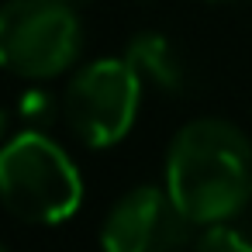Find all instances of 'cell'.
Listing matches in <instances>:
<instances>
[{"instance_id":"obj_5","label":"cell","mask_w":252,"mask_h":252,"mask_svg":"<svg viewBox=\"0 0 252 252\" xmlns=\"http://www.w3.org/2000/svg\"><path fill=\"white\" fill-rule=\"evenodd\" d=\"M190 218L166 187H131L100 224L104 252H180L190 242Z\"/></svg>"},{"instance_id":"obj_12","label":"cell","mask_w":252,"mask_h":252,"mask_svg":"<svg viewBox=\"0 0 252 252\" xmlns=\"http://www.w3.org/2000/svg\"><path fill=\"white\" fill-rule=\"evenodd\" d=\"M211 4H214V0H211Z\"/></svg>"},{"instance_id":"obj_6","label":"cell","mask_w":252,"mask_h":252,"mask_svg":"<svg viewBox=\"0 0 252 252\" xmlns=\"http://www.w3.org/2000/svg\"><path fill=\"white\" fill-rule=\"evenodd\" d=\"M125 59L131 63V69L142 76V83H152L162 94H180L187 87V66L183 56L176 52V45L162 35V32H138L128 49Z\"/></svg>"},{"instance_id":"obj_3","label":"cell","mask_w":252,"mask_h":252,"mask_svg":"<svg viewBox=\"0 0 252 252\" xmlns=\"http://www.w3.org/2000/svg\"><path fill=\"white\" fill-rule=\"evenodd\" d=\"M83 49L80 11L63 0H7L0 4V69L21 80L66 73Z\"/></svg>"},{"instance_id":"obj_2","label":"cell","mask_w":252,"mask_h":252,"mask_svg":"<svg viewBox=\"0 0 252 252\" xmlns=\"http://www.w3.org/2000/svg\"><path fill=\"white\" fill-rule=\"evenodd\" d=\"M0 200L32 224H63L83 204V176L69 152L38 128L0 145Z\"/></svg>"},{"instance_id":"obj_1","label":"cell","mask_w":252,"mask_h":252,"mask_svg":"<svg viewBox=\"0 0 252 252\" xmlns=\"http://www.w3.org/2000/svg\"><path fill=\"white\" fill-rule=\"evenodd\" d=\"M166 190L193 224L235 218L252 200V142L224 118L183 125L166 152Z\"/></svg>"},{"instance_id":"obj_7","label":"cell","mask_w":252,"mask_h":252,"mask_svg":"<svg viewBox=\"0 0 252 252\" xmlns=\"http://www.w3.org/2000/svg\"><path fill=\"white\" fill-rule=\"evenodd\" d=\"M190 252H252V238L224 221H214V224H204Z\"/></svg>"},{"instance_id":"obj_11","label":"cell","mask_w":252,"mask_h":252,"mask_svg":"<svg viewBox=\"0 0 252 252\" xmlns=\"http://www.w3.org/2000/svg\"><path fill=\"white\" fill-rule=\"evenodd\" d=\"M0 252H7V249H4V245H0Z\"/></svg>"},{"instance_id":"obj_9","label":"cell","mask_w":252,"mask_h":252,"mask_svg":"<svg viewBox=\"0 0 252 252\" xmlns=\"http://www.w3.org/2000/svg\"><path fill=\"white\" fill-rule=\"evenodd\" d=\"M4 138H7V111L0 107V142H4Z\"/></svg>"},{"instance_id":"obj_4","label":"cell","mask_w":252,"mask_h":252,"mask_svg":"<svg viewBox=\"0 0 252 252\" xmlns=\"http://www.w3.org/2000/svg\"><path fill=\"white\" fill-rule=\"evenodd\" d=\"M142 104V76L131 63L121 59H94L87 63L63 94V118L69 121L73 135L90 149L118 145Z\"/></svg>"},{"instance_id":"obj_8","label":"cell","mask_w":252,"mask_h":252,"mask_svg":"<svg viewBox=\"0 0 252 252\" xmlns=\"http://www.w3.org/2000/svg\"><path fill=\"white\" fill-rule=\"evenodd\" d=\"M18 114L28 121V128H45V125H52L56 121V114H59V100L45 90V87H32V90H25L21 97H18Z\"/></svg>"},{"instance_id":"obj_10","label":"cell","mask_w":252,"mask_h":252,"mask_svg":"<svg viewBox=\"0 0 252 252\" xmlns=\"http://www.w3.org/2000/svg\"><path fill=\"white\" fill-rule=\"evenodd\" d=\"M63 4H66V7H73V11H83L90 0H63Z\"/></svg>"}]
</instances>
